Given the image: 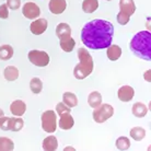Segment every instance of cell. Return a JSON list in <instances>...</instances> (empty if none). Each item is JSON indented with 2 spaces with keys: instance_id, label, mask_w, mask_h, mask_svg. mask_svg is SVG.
<instances>
[{
  "instance_id": "6da1fadb",
  "label": "cell",
  "mask_w": 151,
  "mask_h": 151,
  "mask_svg": "<svg viewBox=\"0 0 151 151\" xmlns=\"http://www.w3.org/2000/svg\"><path fill=\"white\" fill-rule=\"evenodd\" d=\"M114 27L109 21L101 19L88 22L81 31V41L88 48L104 49L112 44Z\"/></svg>"
},
{
  "instance_id": "7a4b0ae2",
  "label": "cell",
  "mask_w": 151,
  "mask_h": 151,
  "mask_svg": "<svg viewBox=\"0 0 151 151\" xmlns=\"http://www.w3.org/2000/svg\"><path fill=\"white\" fill-rule=\"evenodd\" d=\"M132 52L137 57L145 60H151V33L149 31H140L129 43Z\"/></svg>"
},
{
  "instance_id": "3957f363",
  "label": "cell",
  "mask_w": 151,
  "mask_h": 151,
  "mask_svg": "<svg viewBox=\"0 0 151 151\" xmlns=\"http://www.w3.org/2000/svg\"><path fill=\"white\" fill-rule=\"evenodd\" d=\"M78 58L80 63L73 69V76L76 79L83 80L93 71V58L87 49L83 47L78 49Z\"/></svg>"
},
{
  "instance_id": "277c9868",
  "label": "cell",
  "mask_w": 151,
  "mask_h": 151,
  "mask_svg": "<svg viewBox=\"0 0 151 151\" xmlns=\"http://www.w3.org/2000/svg\"><path fill=\"white\" fill-rule=\"evenodd\" d=\"M113 114H114L113 106L104 103V104L99 105L96 109H94L92 116H93V119H94L95 123L102 124V123L106 122L109 118H111V117L113 116Z\"/></svg>"
},
{
  "instance_id": "5b68a950",
  "label": "cell",
  "mask_w": 151,
  "mask_h": 151,
  "mask_svg": "<svg viewBox=\"0 0 151 151\" xmlns=\"http://www.w3.org/2000/svg\"><path fill=\"white\" fill-rule=\"evenodd\" d=\"M56 113L52 110H48L42 114V128L46 132L52 134L56 130L57 127Z\"/></svg>"
},
{
  "instance_id": "8992f818",
  "label": "cell",
  "mask_w": 151,
  "mask_h": 151,
  "mask_svg": "<svg viewBox=\"0 0 151 151\" xmlns=\"http://www.w3.org/2000/svg\"><path fill=\"white\" fill-rule=\"evenodd\" d=\"M29 60L37 67H45L49 64V56L43 50H31L29 55Z\"/></svg>"
},
{
  "instance_id": "52a82bcc",
  "label": "cell",
  "mask_w": 151,
  "mask_h": 151,
  "mask_svg": "<svg viewBox=\"0 0 151 151\" xmlns=\"http://www.w3.org/2000/svg\"><path fill=\"white\" fill-rule=\"evenodd\" d=\"M22 13L23 15L30 20H34L41 14V10L36 4L34 2H27L22 8Z\"/></svg>"
},
{
  "instance_id": "ba28073f",
  "label": "cell",
  "mask_w": 151,
  "mask_h": 151,
  "mask_svg": "<svg viewBox=\"0 0 151 151\" xmlns=\"http://www.w3.org/2000/svg\"><path fill=\"white\" fill-rule=\"evenodd\" d=\"M47 25H48V23L45 19H36L31 23L30 30L34 35H41L46 31Z\"/></svg>"
},
{
  "instance_id": "9c48e42d",
  "label": "cell",
  "mask_w": 151,
  "mask_h": 151,
  "mask_svg": "<svg viewBox=\"0 0 151 151\" xmlns=\"http://www.w3.org/2000/svg\"><path fill=\"white\" fill-rule=\"evenodd\" d=\"M48 8L49 11L54 14H60L66 10L67 2L66 0H49Z\"/></svg>"
},
{
  "instance_id": "30bf717a",
  "label": "cell",
  "mask_w": 151,
  "mask_h": 151,
  "mask_svg": "<svg viewBox=\"0 0 151 151\" xmlns=\"http://www.w3.org/2000/svg\"><path fill=\"white\" fill-rule=\"evenodd\" d=\"M117 95H118V99L122 102H130L134 98V95H135V91L129 86H124L118 90Z\"/></svg>"
},
{
  "instance_id": "8fae6325",
  "label": "cell",
  "mask_w": 151,
  "mask_h": 151,
  "mask_svg": "<svg viewBox=\"0 0 151 151\" xmlns=\"http://www.w3.org/2000/svg\"><path fill=\"white\" fill-rule=\"evenodd\" d=\"M10 111L14 116L21 117L27 111V104L22 100H15L10 105Z\"/></svg>"
},
{
  "instance_id": "7c38bea8",
  "label": "cell",
  "mask_w": 151,
  "mask_h": 151,
  "mask_svg": "<svg viewBox=\"0 0 151 151\" xmlns=\"http://www.w3.org/2000/svg\"><path fill=\"white\" fill-rule=\"evenodd\" d=\"M75 121L73 117L70 115V113H65L60 115V119H59V127L64 130H69L73 127Z\"/></svg>"
},
{
  "instance_id": "4fadbf2b",
  "label": "cell",
  "mask_w": 151,
  "mask_h": 151,
  "mask_svg": "<svg viewBox=\"0 0 151 151\" xmlns=\"http://www.w3.org/2000/svg\"><path fill=\"white\" fill-rule=\"evenodd\" d=\"M119 9L122 12L132 15L136 11V6L134 0H119Z\"/></svg>"
},
{
  "instance_id": "5bb4252c",
  "label": "cell",
  "mask_w": 151,
  "mask_h": 151,
  "mask_svg": "<svg viewBox=\"0 0 151 151\" xmlns=\"http://www.w3.org/2000/svg\"><path fill=\"white\" fill-rule=\"evenodd\" d=\"M56 35L59 40L71 36V27L67 23H59L56 27Z\"/></svg>"
},
{
  "instance_id": "9a60e30c",
  "label": "cell",
  "mask_w": 151,
  "mask_h": 151,
  "mask_svg": "<svg viewBox=\"0 0 151 151\" xmlns=\"http://www.w3.org/2000/svg\"><path fill=\"white\" fill-rule=\"evenodd\" d=\"M106 56H107V58L112 61L117 60V59H119V57L122 56V48L118 45H112V44H111V45L107 47Z\"/></svg>"
},
{
  "instance_id": "2e32d148",
  "label": "cell",
  "mask_w": 151,
  "mask_h": 151,
  "mask_svg": "<svg viewBox=\"0 0 151 151\" xmlns=\"http://www.w3.org/2000/svg\"><path fill=\"white\" fill-rule=\"evenodd\" d=\"M58 148V141L55 136H48L43 140V150L55 151Z\"/></svg>"
},
{
  "instance_id": "e0dca14e",
  "label": "cell",
  "mask_w": 151,
  "mask_h": 151,
  "mask_svg": "<svg viewBox=\"0 0 151 151\" xmlns=\"http://www.w3.org/2000/svg\"><path fill=\"white\" fill-rule=\"evenodd\" d=\"M88 103H89V105L92 109H96L99 105L102 104V95H101V93L98 92V91L91 92L89 96H88Z\"/></svg>"
},
{
  "instance_id": "ac0fdd59",
  "label": "cell",
  "mask_w": 151,
  "mask_h": 151,
  "mask_svg": "<svg viewBox=\"0 0 151 151\" xmlns=\"http://www.w3.org/2000/svg\"><path fill=\"white\" fill-rule=\"evenodd\" d=\"M4 76L8 81H15L19 78V69L14 66H8L4 68Z\"/></svg>"
},
{
  "instance_id": "d6986e66",
  "label": "cell",
  "mask_w": 151,
  "mask_h": 151,
  "mask_svg": "<svg viewBox=\"0 0 151 151\" xmlns=\"http://www.w3.org/2000/svg\"><path fill=\"white\" fill-rule=\"evenodd\" d=\"M132 114L136 117H139V118H142L147 115L148 113V107L145 105L144 103L141 102H137L132 105Z\"/></svg>"
},
{
  "instance_id": "ffe728a7",
  "label": "cell",
  "mask_w": 151,
  "mask_h": 151,
  "mask_svg": "<svg viewBox=\"0 0 151 151\" xmlns=\"http://www.w3.org/2000/svg\"><path fill=\"white\" fill-rule=\"evenodd\" d=\"M63 103H65L70 109L78 105V98L72 92H65L63 95Z\"/></svg>"
},
{
  "instance_id": "44dd1931",
  "label": "cell",
  "mask_w": 151,
  "mask_h": 151,
  "mask_svg": "<svg viewBox=\"0 0 151 151\" xmlns=\"http://www.w3.org/2000/svg\"><path fill=\"white\" fill-rule=\"evenodd\" d=\"M59 41H60L59 44H60L61 49H63L64 52H66V53H70V52H72V49L75 48L76 42L71 36L63 38V40H59Z\"/></svg>"
},
{
  "instance_id": "7402d4cb",
  "label": "cell",
  "mask_w": 151,
  "mask_h": 151,
  "mask_svg": "<svg viewBox=\"0 0 151 151\" xmlns=\"http://www.w3.org/2000/svg\"><path fill=\"white\" fill-rule=\"evenodd\" d=\"M99 8L98 0H83L82 10L86 13H93Z\"/></svg>"
},
{
  "instance_id": "603a6c76",
  "label": "cell",
  "mask_w": 151,
  "mask_h": 151,
  "mask_svg": "<svg viewBox=\"0 0 151 151\" xmlns=\"http://www.w3.org/2000/svg\"><path fill=\"white\" fill-rule=\"evenodd\" d=\"M13 56V48L10 45L0 46V59L1 60H9Z\"/></svg>"
},
{
  "instance_id": "cb8c5ba5",
  "label": "cell",
  "mask_w": 151,
  "mask_h": 151,
  "mask_svg": "<svg viewBox=\"0 0 151 151\" xmlns=\"http://www.w3.org/2000/svg\"><path fill=\"white\" fill-rule=\"evenodd\" d=\"M14 149V144L8 137H0V151H12Z\"/></svg>"
},
{
  "instance_id": "d4e9b609",
  "label": "cell",
  "mask_w": 151,
  "mask_h": 151,
  "mask_svg": "<svg viewBox=\"0 0 151 151\" xmlns=\"http://www.w3.org/2000/svg\"><path fill=\"white\" fill-rule=\"evenodd\" d=\"M146 136V130L142 127H134L130 130V137L132 139H135L136 141H141Z\"/></svg>"
},
{
  "instance_id": "484cf974",
  "label": "cell",
  "mask_w": 151,
  "mask_h": 151,
  "mask_svg": "<svg viewBox=\"0 0 151 151\" xmlns=\"http://www.w3.org/2000/svg\"><path fill=\"white\" fill-rule=\"evenodd\" d=\"M24 126V122L22 118L20 117H11L10 118V130L12 132H19L23 128Z\"/></svg>"
},
{
  "instance_id": "4316f807",
  "label": "cell",
  "mask_w": 151,
  "mask_h": 151,
  "mask_svg": "<svg viewBox=\"0 0 151 151\" xmlns=\"http://www.w3.org/2000/svg\"><path fill=\"white\" fill-rule=\"evenodd\" d=\"M30 89L34 94H38L42 92L43 89V82L40 78H33L30 81Z\"/></svg>"
},
{
  "instance_id": "83f0119b",
  "label": "cell",
  "mask_w": 151,
  "mask_h": 151,
  "mask_svg": "<svg viewBox=\"0 0 151 151\" xmlns=\"http://www.w3.org/2000/svg\"><path fill=\"white\" fill-rule=\"evenodd\" d=\"M116 148L121 151H126L130 148V140L127 137H119L116 140Z\"/></svg>"
},
{
  "instance_id": "f1b7e54d",
  "label": "cell",
  "mask_w": 151,
  "mask_h": 151,
  "mask_svg": "<svg viewBox=\"0 0 151 151\" xmlns=\"http://www.w3.org/2000/svg\"><path fill=\"white\" fill-rule=\"evenodd\" d=\"M0 129L4 132L10 130V117H6L4 115L0 117Z\"/></svg>"
},
{
  "instance_id": "f546056e",
  "label": "cell",
  "mask_w": 151,
  "mask_h": 151,
  "mask_svg": "<svg viewBox=\"0 0 151 151\" xmlns=\"http://www.w3.org/2000/svg\"><path fill=\"white\" fill-rule=\"evenodd\" d=\"M56 113L60 116L61 114L71 113V110H70V107L66 105L65 103H58V104L56 105Z\"/></svg>"
},
{
  "instance_id": "4dcf8cb0",
  "label": "cell",
  "mask_w": 151,
  "mask_h": 151,
  "mask_svg": "<svg viewBox=\"0 0 151 151\" xmlns=\"http://www.w3.org/2000/svg\"><path fill=\"white\" fill-rule=\"evenodd\" d=\"M129 19H130V15L126 14V13L122 11H119V13L117 14V22L119 23L121 25H126L129 22Z\"/></svg>"
},
{
  "instance_id": "1f68e13d",
  "label": "cell",
  "mask_w": 151,
  "mask_h": 151,
  "mask_svg": "<svg viewBox=\"0 0 151 151\" xmlns=\"http://www.w3.org/2000/svg\"><path fill=\"white\" fill-rule=\"evenodd\" d=\"M7 6L11 10H18L21 7V0H7Z\"/></svg>"
},
{
  "instance_id": "d6a6232c",
  "label": "cell",
  "mask_w": 151,
  "mask_h": 151,
  "mask_svg": "<svg viewBox=\"0 0 151 151\" xmlns=\"http://www.w3.org/2000/svg\"><path fill=\"white\" fill-rule=\"evenodd\" d=\"M9 17V10H8L7 4L0 6V19H8Z\"/></svg>"
},
{
  "instance_id": "836d02e7",
  "label": "cell",
  "mask_w": 151,
  "mask_h": 151,
  "mask_svg": "<svg viewBox=\"0 0 151 151\" xmlns=\"http://www.w3.org/2000/svg\"><path fill=\"white\" fill-rule=\"evenodd\" d=\"M145 80L148 81V82H150L151 79H150V70H148V71L145 72Z\"/></svg>"
},
{
  "instance_id": "e575fe53",
  "label": "cell",
  "mask_w": 151,
  "mask_h": 151,
  "mask_svg": "<svg viewBox=\"0 0 151 151\" xmlns=\"http://www.w3.org/2000/svg\"><path fill=\"white\" fill-rule=\"evenodd\" d=\"M4 115V111L1 110V109H0V117H2Z\"/></svg>"
},
{
  "instance_id": "d590c367",
  "label": "cell",
  "mask_w": 151,
  "mask_h": 151,
  "mask_svg": "<svg viewBox=\"0 0 151 151\" xmlns=\"http://www.w3.org/2000/svg\"><path fill=\"white\" fill-rule=\"evenodd\" d=\"M106 1H111V0H106Z\"/></svg>"
}]
</instances>
